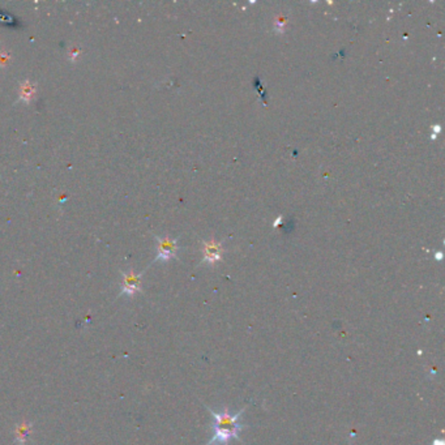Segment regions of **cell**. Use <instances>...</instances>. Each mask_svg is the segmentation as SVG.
<instances>
[{
  "label": "cell",
  "mask_w": 445,
  "mask_h": 445,
  "mask_svg": "<svg viewBox=\"0 0 445 445\" xmlns=\"http://www.w3.org/2000/svg\"><path fill=\"white\" fill-rule=\"evenodd\" d=\"M213 416V439L208 445H225L230 439H238V433L242 430V425L239 423V416L242 415L244 409L236 414H230L229 410L225 409L222 413L210 410Z\"/></svg>",
  "instance_id": "1"
},
{
  "label": "cell",
  "mask_w": 445,
  "mask_h": 445,
  "mask_svg": "<svg viewBox=\"0 0 445 445\" xmlns=\"http://www.w3.org/2000/svg\"><path fill=\"white\" fill-rule=\"evenodd\" d=\"M222 244L215 240L204 242L203 244V262L208 265H213L218 262L222 257Z\"/></svg>",
  "instance_id": "2"
},
{
  "label": "cell",
  "mask_w": 445,
  "mask_h": 445,
  "mask_svg": "<svg viewBox=\"0 0 445 445\" xmlns=\"http://www.w3.org/2000/svg\"><path fill=\"white\" fill-rule=\"evenodd\" d=\"M141 287V276L136 275L132 270L123 273V282H121V294L127 296H133L136 292L140 291Z\"/></svg>",
  "instance_id": "3"
},
{
  "label": "cell",
  "mask_w": 445,
  "mask_h": 445,
  "mask_svg": "<svg viewBox=\"0 0 445 445\" xmlns=\"http://www.w3.org/2000/svg\"><path fill=\"white\" fill-rule=\"evenodd\" d=\"M157 240H158V255H157L156 260L167 261V260L175 257L178 251L177 240L170 238H157Z\"/></svg>",
  "instance_id": "4"
},
{
  "label": "cell",
  "mask_w": 445,
  "mask_h": 445,
  "mask_svg": "<svg viewBox=\"0 0 445 445\" xmlns=\"http://www.w3.org/2000/svg\"><path fill=\"white\" fill-rule=\"evenodd\" d=\"M33 425L29 422H21L15 427V435L17 445H25L27 440L29 439L30 433H32Z\"/></svg>",
  "instance_id": "5"
},
{
  "label": "cell",
  "mask_w": 445,
  "mask_h": 445,
  "mask_svg": "<svg viewBox=\"0 0 445 445\" xmlns=\"http://www.w3.org/2000/svg\"><path fill=\"white\" fill-rule=\"evenodd\" d=\"M21 100L25 101V102H29L33 97H34V85L29 81L24 83L21 85V92H20Z\"/></svg>",
  "instance_id": "6"
},
{
  "label": "cell",
  "mask_w": 445,
  "mask_h": 445,
  "mask_svg": "<svg viewBox=\"0 0 445 445\" xmlns=\"http://www.w3.org/2000/svg\"><path fill=\"white\" fill-rule=\"evenodd\" d=\"M287 24V17L286 16H278L277 18H276V22H275V30L277 33H280V34H282L283 30H285V27H286Z\"/></svg>",
  "instance_id": "7"
},
{
  "label": "cell",
  "mask_w": 445,
  "mask_h": 445,
  "mask_svg": "<svg viewBox=\"0 0 445 445\" xmlns=\"http://www.w3.org/2000/svg\"><path fill=\"white\" fill-rule=\"evenodd\" d=\"M281 224H282V217H278L277 221L275 222V227H277L278 225H281Z\"/></svg>",
  "instance_id": "8"
}]
</instances>
